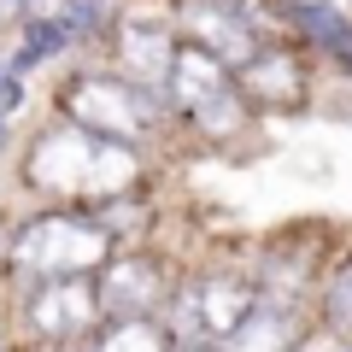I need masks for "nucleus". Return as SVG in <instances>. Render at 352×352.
Segmentation results:
<instances>
[{
	"label": "nucleus",
	"instance_id": "nucleus-18",
	"mask_svg": "<svg viewBox=\"0 0 352 352\" xmlns=\"http://www.w3.org/2000/svg\"><path fill=\"white\" fill-rule=\"evenodd\" d=\"M340 352H352V346H340Z\"/></svg>",
	"mask_w": 352,
	"mask_h": 352
},
{
	"label": "nucleus",
	"instance_id": "nucleus-8",
	"mask_svg": "<svg viewBox=\"0 0 352 352\" xmlns=\"http://www.w3.org/2000/svg\"><path fill=\"white\" fill-rule=\"evenodd\" d=\"M182 36L212 47L223 65H247L264 47V36L247 24L241 12H229L223 0H182Z\"/></svg>",
	"mask_w": 352,
	"mask_h": 352
},
{
	"label": "nucleus",
	"instance_id": "nucleus-14",
	"mask_svg": "<svg viewBox=\"0 0 352 352\" xmlns=\"http://www.w3.org/2000/svg\"><path fill=\"white\" fill-rule=\"evenodd\" d=\"M59 18H65V30L76 41H94L112 24V0H59Z\"/></svg>",
	"mask_w": 352,
	"mask_h": 352
},
{
	"label": "nucleus",
	"instance_id": "nucleus-13",
	"mask_svg": "<svg viewBox=\"0 0 352 352\" xmlns=\"http://www.w3.org/2000/svg\"><path fill=\"white\" fill-rule=\"evenodd\" d=\"M71 47H76V36L65 30V18L47 12V18H36V24L24 30V41H18V53H12L6 65H12V71H36V65L59 59V53H71Z\"/></svg>",
	"mask_w": 352,
	"mask_h": 352
},
{
	"label": "nucleus",
	"instance_id": "nucleus-1",
	"mask_svg": "<svg viewBox=\"0 0 352 352\" xmlns=\"http://www.w3.org/2000/svg\"><path fill=\"white\" fill-rule=\"evenodd\" d=\"M30 188H47V194H88V200H118V194L135 188L141 159H135V141H112V135H94V129L59 118L53 129H41L36 147L24 159Z\"/></svg>",
	"mask_w": 352,
	"mask_h": 352
},
{
	"label": "nucleus",
	"instance_id": "nucleus-17",
	"mask_svg": "<svg viewBox=\"0 0 352 352\" xmlns=\"http://www.w3.org/2000/svg\"><path fill=\"white\" fill-rule=\"evenodd\" d=\"M0 129H6V112H0Z\"/></svg>",
	"mask_w": 352,
	"mask_h": 352
},
{
	"label": "nucleus",
	"instance_id": "nucleus-4",
	"mask_svg": "<svg viewBox=\"0 0 352 352\" xmlns=\"http://www.w3.org/2000/svg\"><path fill=\"white\" fill-rule=\"evenodd\" d=\"M164 94L159 88H141L129 82L124 71H88V76H71L59 94V118H71V124L94 129V135H112V141H135L141 129L153 124V118L164 112Z\"/></svg>",
	"mask_w": 352,
	"mask_h": 352
},
{
	"label": "nucleus",
	"instance_id": "nucleus-7",
	"mask_svg": "<svg viewBox=\"0 0 352 352\" xmlns=\"http://www.w3.org/2000/svg\"><path fill=\"white\" fill-rule=\"evenodd\" d=\"M94 288H100V311L106 317H153V305L164 300V270L153 258H141V252H129V258H106L100 264Z\"/></svg>",
	"mask_w": 352,
	"mask_h": 352
},
{
	"label": "nucleus",
	"instance_id": "nucleus-12",
	"mask_svg": "<svg viewBox=\"0 0 352 352\" xmlns=\"http://www.w3.org/2000/svg\"><path fill=\"white\" fill-rule=\"evenodd\" d=\"M176 340L164 335L153 317H106V329L94 335L88 352H170Z\"/></svg>",
	"mask_w": 352,
	"mask_h": 352
},
{
	"label": "nucleus",
	"instance_id": "nucleus-11",
	"mask_svg": "<svg viewBox=\"0 0 352 352\" xmlns=\"http://www.w3.org/2000/svg\"><path fill=\"white\" fill-rule=\"evenodd\" d=\"M282 18L300 36H311V47H323L340 71H352V18L335 0H282Z\"/></svg>",
	"mask_w": 352,
	"mask_h": 352
},
{
	"label": "nucleus",
	"instance_id": "nucleus-9",
	"mask_svg": "<svg viewBox=\"0 0 352 352\" xmlns=\"http://www.w3.org/2000/svg\"><path fill=\"white\" fill-rule=\"evenodd\" d=\"M235 82L247 94V106H264V112H288V106L305 100V71L288 47H270L264 41L247 65H235Z\"/></svg>",
	"mask_w": 352,
	"mask_h": 352
},
{
	"label": "nucleus",
	"instance_id": "nucleus-15",
	"mask_svg": "<svg viewBox=\"0 0 352 352\" xmlns=\"http://www.w3.org/2000/svg\"><path fill=\"white\" fill-rule=\"evenodd\" d=\"M323 317H329V329H335V335L352 340V258L329 276V288H323Z\"/></svg>",
	"mask_w": 352,
	"mask_h": 352
},
{
	"label": "nucleus",
	"instance_id": "nucleus-6",
	"mask_svg": "<svg viewBox=\"0 0 352 352\" xmlns=\"http://www.w3.org/2000/svg\"><path fill=\"white\" fill-rule=\"evenodd\" d=\"M170 59H176V36H170V24H159V18H147V12H129L124 24H118V71H124L129 82L159 88V94H164Z\"/></svg>",
	"mask_w": 352,
	"mask_h": 352
},
{
	"label": "nucleus",
	"instance_id": "nucleus-2",
	"mask_svg": "<svg viewBox=\"0 0 352 352\" xmlns=\"http://www.w3.org/2000/svg\"><path fill=\"white\" fill-rule=\"evenodd\" d=\"M112 258V223L82 212H47L30 217L12 235V270L24 282H53V276H88Z\"/></svg>",
	"mask_w": 352,
	"mask_h": 352
},
{
	"label": "nucleus",
	"instance_id": "nucleus-5",
	"mask_svg": "<svg viewBox=\"0 0 352 352\" xmlns=\"http://www.w3.org/2000/svg\"><path fill=\"white\" fill-rule=\"evenodd\" d=\"M100 317H106L100 288L88 276H53V282H36V294H30V329L41 340H82Z\"/></svg>",
	"mask_w": 352,
	"mask_h": 352
},
{
	"label": "nucleus",
	"instance_id": "nucleus-3",
	"mask_svg": "<svg viewBox=\"0 0 352 352\" xmlns=\"http://www.w3.org/2000/svg\"><path fill=\"white\" fill-rule=\"evenodd\" d=\"M164 100L206 135H235L247 124V94L235 82V65H223L200 41H176L170 76H164Z\"/></svg>",
	"mask_w": 352,
	"mask_h": 352
},
{
	"label": "nucleus",
	"instance_id": "nucleus-16",
	"mask_svg": "<svg viewBox=\"0 0 352 352\" xmlns=\"http://www.w3.org/2000/svg\"><path fill=\"white\" fill-rule=\"evenodd\" d=\"M170 352H223V346H217V340H176Z\"/></svg>",
	"mask_w": 352,
	"mask_h": 352
},
{
	"label": "nucleus",
	"instance_id": "nucleus-10",
	"mask_svg": "<svg viewBox=\"0 0 352 352\" xmlns=\"http://www.w3.org/2000/svg\"><path fill=\"white\" fill-rule=\"evenodd\" d=\"M300 346V323H294L288 300H252V311L223 335V352H294Z\"/></svg>",
	"mask_w": 352,
	"mask_h": 352
}]
</instances>
